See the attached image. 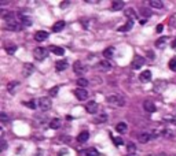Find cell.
I'll list each match as a JSON object with an SVG mask.
<instances>
[{
    "instance_id": "1",
    "label": "cell",
    "mask_w": 176,
    "mask_h": 156,
    "mask_svg": "<svg viewBox=\"0 0 176 156\" xmlns=\"http://www.w3.org/2000/svg\"><path fill=\"white\" fill-rule=\"evenodd\" d=\"M106 101L109 104H111V106H114V107L125 106V99L121 96V95H111V96H107Z\"/></svg>"
},
{
    "instance_id": "2",
    "label": "cell",
    "mask_w": 176,
    "mask_h": 156,
    "mask_svg": "<svg viewBox=\"0 0 176 156\" xmlns=\"http://www.w3.org/2000/svg\"><path fill=\"white\" fill-rule=\"evenodd\" d=\"M48 56V49L43 48V47H37L33 49V58L36 60H44Z\"/></svg>"
},
{
    "instance_id": "3",
    "label": "cell",
    "mask_w": 176,
    "mask_h": 156,
    "mask_svg": "<svg viewBox=\"0 0 176 156\" xmlns=\"http://www.w3.org/2000/svg\"><path fill=\"white\" fill-rule=\"evenodd\" d=\"M37 103H39V107H40L41 111H48L50 108H51V106H52L50 97H40Z\"/></svg>"
},
{
    "instance_id": "4",
    "label": "cell",
    "mask_w": 176,
    "mask_h": 156,
    "mask_svg": "<svg viewBox=\"0 0 176 156\" xmlns=\"http://www.w3.org/2000/svg\"><path fill=\"white\" fill-rule=\"evenodd\" d=\"M87 69H88L87 66H85L83 62H80V60L74 62V65H73V70H74V73H76V74H79V75L84 74V73L87 71Z\"/></svg>"
},
{
    "instance_id": "5",
    "label": "cell",
    "mask_w": 176,
    "mask_h": 156,
    "mask_svg": "<svg viewBox=\"0 0 176 156\" xmlns=\"http://www.w3.org/2000/svg\"><path fill=\"white\" fill-rule=\"evenodd\" d=\"M74 96L77 97L80 101H84V100H87L88 99V92L85 91V89H83V88H77L74 91Z\"/></svg>"
},
{
    "instance_id": "6",
    "label": "cell",
    "mask_w": 176,
    "mask_h": 156,
    "mask_svg": "<svg viewBox=\"0 0 176 156\" xmlns=\"http://www.w3.org/2000/svg\"><path fill=\"white\" fill-rule=\"evenodd\" d=\"M33 71H34V66L32 65V63H25V65L22 66V75H24V77H29Z\"/></svg>"
},
{
    "instance_id": "7",
    "label": "cell",
    "mask_w": 176,
    "mask_h": 156,
    "mask_svg": "<svg viewBox=\"0 0 176 156\" xmlns=\"http://www.w3.org/2000/svg\"><path fill=\"white\" fill-rule=\"evenodd\" d=\"M143 63H145V58H143V56L136 55L135 58H133V62H132V69H133V70L140 69V67L143 66Z\"/></svg>"
},
{
    "instance_id": "8",
    "label": "cell",
    "mask_w": 176,
    "mask_h": 156,
    "mask_svg": "<svg viewBox=\"0 0 176 156\" xmlns=\"http://www.w3.org/2000/svg\"><path fill=\"white\" fill-rule=\"evenodd\" d=\"M85 111L88 114H97L98 112V103L97 101H88V104L85 106Z\"/></svg>"
},
{
    "instance_id": "9",
    "label": "cell",
    "mask_w": 176,
    "mask_h": 156,
    "mask_svg": "<svg viewBox=\"0 0 176 156\" xmlns=\"http://www.w3.org/2000/svg\"><path fill=\"white\" fill-rule=\"evenodd\" d=\"M98 67H99V70H102V71H110V70L113 69V65H111L109 60H102V62H99Z\"/></svg>"
},
{
    "instance_id": "10",
    "label": "cell",
    "mask_w": 176,
    "mask_h": 156,
    "mask_svg": "<svg viewBox=\"0 0 176 156\" xmlns=\"http://www.w3.org/2000/svg\"><path fill=\"white\" fill-rule=\"evenodd\" d=\"M47 39H48V33L44 32V30H39V32H36V34H34V40H36L37 43H41V41H44Z\"/></svg>"
},
{
    "instance_id": "11",
    "label": "cell",
    "mask_w": 176,
    "mask_h": 156,
    "mask_svg": "<svg viewBox=\"0 0 176 156\" xmlns=\"http://www.w3.org/2000/svg\"><path fill=\"white\" fill-rule=\"evenodd\" d=\"M143 108H145L147 112H154V111L157 110L156 104L153 103V101H150V100H146L145 103H143Z\"/></svg>"
},
{
    "instance_id": "12",
    "label": "cell",
    "mask_w": 176,
    "mask_h": 156,
    "mask_svg": "<svg viewBox=\"0 0 176 156\" xmlns=\"http://www.w3.org/2000/svg\"><path fill=\"white\" fill-rule=\"evenodd\" d=\"M63 29H65V21H58L54 23L52 26V32L54 33H59V32H62Z\"/></svg>"
},
{
    "instance_id": "13",
    "label": "cell",
    "mask_w": 176,
    "mask_h": 156,
    "mask_svg": "<svg viewBox=\"0 0 176 156\" xmlns=\"http://www.w3.org/2000/svg\"><path fill=\"white\" fill-rule=\"evenodd\" d=\"M139 79L142 82H149L150 79H151V71H150V70H145L143 73H140Z\"/></svg>"
},
{
    "instance_id": "14",
    "label": "cell",
    "mask_w": 176,
    "mask_h": 156,
    "mask_svg": "<svg viewBox=\"0 0 176 156\" xmlns=\"http://www.w3.org/2000/svg\"><path fill=\"white\" fill-rule=\"evenodd\" d=\"M48 51H51L52 53H55V55H58V56H62L63 53H65V49L62 48V47H58V45H51Z\"/></svg>"
},
{
    "instance_id": "15",
    "label": "cell",
    "mask_w": 176,
    "mask_h": 156,
    "mask_svg": "<svg viewBox=\"0 0 176 156\" xmlns=\"http://www.w3.org/2000/svg\"><path fill=\"white\" fill-rule=\"evenodd\" d=\"M69 66V63L66 62V60H59V62L55 63V69L56 71H63V70H66Z\"/></svg>"
},
{
    "instance_id": "16",
    "label": "cell",
    "mask_w": 176,
    "mask_h": 156,
    "mask_svg": "<svg viewBox=\"0 0 176 156\" xmlns=\"http://www.w3.org/2000/svg\"><path fill=\"white\" fill-rule=\"evenodd\" d=\"M88 138H89V133L88 132H81L77 136V142H80V144H84Z\"/></svg>"
},
{
    "instance_id": "17",
    "label": "cell",
    "mask_w": 176,
    "mask_h": 156,
    "mask_svg": "<svg viewBox=\"0 0 176 156\" xmlns=\"http://www.w3.org/2000/svg\"><path fill=\"white\" fill-rule=\"evenodd\" d=\"M124 8V2H121V0H116V2L111 3V10L114 11H120Z\"/></svg>"
},
{
    "instance_id": "18",
    "label": "cell",
    "mask_w": 176,
    "mask_h": 156,
    "mask_svg": "<svg viewBox=\"0 0 176 156\" xmlns=\"http://www.w3.org/2000/svg\"><path fill=\"white\" fill-rule=\"evenodd\" d=\"M149 4L151 6V7L157 8V10H161V8H164V3L160 2V0H150Z\"/></svg>"
},
{
    "instance_id": "19",
    "label": "cell",
    "mask_w": 176,
    "mask_h": 156,
    "mask_svg": "<svg viewBox=\"0 0 176 156\" xmlns=\"http://www.w3.org/2000/svg\"><path fill=\"white\" fill-rule=\"evenodd\" d=\"M127 123L125 122H120V123H117V125H116V130H117V132L118 133H121V134H124V133H125L127 132Z\"/></svg>"
},
{
    "instance_id": "20",
    "label": "cell",
    "mask_w": 176,
    "mask_h": 156,
    "mask_svg": "<svg viewBox=\"0 0 176 156\" xmlns=\"http://www.w3.org/2000/svg\"><path fill=\"white\" fill-rule=\"evenodd\" d=\"M113 55H114V48L113 47H107V48L103 51V56L106 59H111L113 58Z\"/></svg>"
},
{
    "instance_id": "21",
    "label": "cell",
    "mask_w": 176,
    "mask_h": 156,
    "mask_svg": "<svg viewBox=\"0 0 176 156\" xmlns=\"http://www.w3.org/2000/svg\"><path fill=\"white\" fill-rule=\"evenodd\" d=\"M132 26H133V21H128L124 26H120L118 27V32H128V30H131L132 29Z\"/></svg>"
},
{
    "instance_id": "22",
    "label": "cell",
    "mask_w": 176,
    "mask_h": 156,
    "mask_svg": "<svg viewBox=\"0 0 176 156\" xmlns=\"http://www.w3.org/2000/svg\"><path fill=\"white\" fill-rule=\"evenodd\" d=\"M59 127H61V119H58V118H55V119H52L50 122V129L56 130V129H59Z\"/></svg>"
},
{
    "instance_id": "23",
    "label": "cell",
    "mask_w": 176,
    "mask_h": 156,
    "mask_svg": "<svg viewBox=\"0 0 176 156\" xmlns=\"http://www.w3.org/2000/svg\"><path fill=\"white\" fill-rule=\"evenodd\" d=\"M125 17L128 18V21H133L136 18V12L132 8H128V10H125Z\"/></svg>"
},
{
    "instance_id": "24",
    "label": "cell",
    "mask_w": 176,
    "mask_h": 156,
    "mask_svg": "<svg viewBox=\"0 0 176 156\" xmlns=\"http://www.w3.org/2000/svg\"><path fill=\"white\" fill-rule=\"evenodd\" d=\"M20 22H21L22 26H30V25H32V19L29 17H26V15H22Z\"/></svg>"
},
{
    "instance_id": "25",
    "label": "cell",
    "mask_w": 176,
    "mask_h": 156,
    "mask_svg": "<svg viewBox=\"0 0 176 156\" xmlns=\"http://www.w3.org/2000/svg\"><path fill=\"white\" fill-rule=\"evenodd\" d=\"M165 45H166V37H161V39L157 40V43H156L157 48H164Z\"/></svg>"
},
{
    "instance_id": "26",
    "label": "cell",
    "mask_w": 176,
    "mask_h": 156,
    "mask_svg": "<svg viewBox=\"0 0 176 156\" xmlns=\"http://www.w3.org/2000/svg\"><path fill=\"white\" fill-rule=\"evenodd\" d=\"M150 138H151V137H150V134H147V133H142V134H139V141L142 142V144H146Z\"/></svg>"
},
{
    "instance_id": "27",
    "label": "cell",
    "mask_w": 176,
    "mask_h": 156,
    "mask_svg": "<svg viewBox=\"0 0 176 156\" xmlns=\"http://www.w3.org/2000/svg\"><path fill=\"white\" fill-rule=\"evenodd\" d=\"M84 156H99V152L95 148H88L87 151H85Z\"/></svg>"
},
{
    "instance_id": "28",
    "label": "cell",
    "mask_w": 176,
    "mask_h": 156,
    "mask_svg": "<svg viewBox=\"0 0 176 156\" xmlns=\"http://www.w3.org/2000/svg\"><path fill=\"white\" fill-rule=\"evenodd\" d=\"M76 84H77L80 88H83V89H84V88L88 85V79H85V78H79Z\"/></svg>"
},
{
    "instance_id": "29",
    "label": "cell",
    "mask_w": 176,
    "mask_h": 156,
    "mask_svg": "<svg viewBox=\"0 0 176 156\" xmlns=\"http://www.w3.org/2000/svg\"><path fill=\"white\" fill-rule=\"evenodd\" d=\"M127 149H128V152H129V154H132V152L136 151V145L133 144V142H128V144H127Z\"/></svg>"
},
{
    "instance_id": "30",
    "label": "cell",
    "mask_w": 176,
    "mask_h": 156,
    "mask_svg": "<svg viewBox=\"0 0 176 156\" xmlns=\"http://www.w3.org/2000/svg\"><path fill=\"white\" fill-rule=\"evenodd\" d=\"M169 69H171L172 71H176V58H172L169 60Z\"/></svg>"
},
{
    "instance_id": "31",
    "label": "cell",
    "mask_w": 176,
    "mask_h": 156,
    "mask_svg": "<svg viewBox=\"0 0 176 156\" xmlns=\"http://www.w3.org/2000/svg\"><path fill=\"white\" fill-rule=\"evenodd\" d=\"M113 142H114V144H116L117 146H120V145L124 144V140L121 138V137H114V138H113Z\"/></svg>"
},
{
    "instance_id": "32",
    "label": "cell",
    "mask_w": 176,
    "mask_h": 156,
    "mask_svg": "<svg viewBox=\"0 0 176 156\" xmlns=\"http://www.w3.org/2000/svg\"><path fill=\"white\" fill-rule=\"evenodd\" d=\"M25 106H28V107H29V108H32V110H34V108L37 107V106H36V101H34V100L26 101V103H25Z\"/></svg>"
},
{
    "instance_id": "33",
    "label": "cell",
    "mask_w": 176,
    "mask_h": 156,
    "mask_svg": "<svg viewBox=\"0 0 176 156\" xmlns=\"http://www.w3.org/2000/svg\"><path fill=\"white\" fill-rule=\"evenodd\" d=\"M106 119H107L106 114H101V115H99V118H97V119H95V122H105Z\"/></svg>"
},
{
    "instance_id": "34",
    "label": "cell",
    "mask_w": 176,
    "mask_h": 156,
    "mask_svg": "<svg viewBox=\"0 0 176 156\" xmlns=\"http://www.w3.org/2000/svg\"><path fill=\"white\" fill-rule=\"evenodd\" d=\"M17 85H18V82H17V81L10 82V84H8V86H7V89H8V91H10V92H12V91H14V88L17 86Z\"/></svg>"
},
{
    "instance_id": "35",
    "label": "cell",
    "mask_w": 176,
    "mask_h": 156,
    "mask_svg": "<svg viewBox=\"0 0 176 156\" xmlns=\"http://www.w3.org/2000/svg\"><path fill=\"white\" fill-rule=\"evenodd\" d=\"M15 49H17V47H15V45H11V47H7V48H6L7 53H10V55H12V53L15 52Z\"/></svg>"
},
{
    "instance_id": "36",
    "label": "cell",
    "mask_w": 176,
    "mask_h": 156,
    "mask_svg": "<svg viewBox=\"0 0 176 156\" xmlns=\"http://www.w3.org/2000/svg\"><path fill=\"white\" fill-rule=\"evenodd\" d=\"M58 91H59V88H58V86L52 88V89H51V91H50V95H51V96H56V93H58Z\"/></svg>"
},
{
    "instance_id": "37",
    "label": "cell",
    "mask_w": 176,
    "mask_h": 156,
    "mask_svg": "<svg viewBox=\"0 0 176 156\" xmlns=\"http://www.w3.org/2000/svg\"><path fill=\"white\" fill-rule=\"evenodd\" d=\"M0 119H2L3 122H7V120H8L7 114H6V112H2V114H0Z\"/></svg>"
},
{
    "instance_id": "38",
    "label": "cell",
    "mask_w": 176,
    "mask_h": 156,
    "mask_svg": "<svg viewBox=\"0 0 176 156\" xmlns=\"http://www.w3.org/2000/svg\"><path fill=\"white\" fill-rule=\"evenodd\" d=\"M162 136H165V137H172L174 134H172V132H169L168 129H165L164 132H162Z\"/></svg>"
},
{
    "instance_id": "39",
    "label": "cell",
    "mask_w": 176,
    "mask_h": 156,
    "mask_svg": "<svg viewBox=\"0 0 176 156\" xmlns=\"http://www.w3.org/2000/svg\"><path fill=\"white\" fill-rule=\"evenodd\" d=\"M6 148H7V144H6L4 140H2V151H4Z\"/></svg>"
},
{
    "instance_id": "40",
    "label": "cell",
    "mask_w": 176,
    "mask_h": 156,
    "mask_svg": "<svg viewBox=\"0 0 176 156\" xmlns=\"http://www.w3.org/2000/svg\"><path fill=\"white\" fill-rule=\"evenodd\" d=\"M162 29H164V25H158V26H157V32H158V33H161Z\"/></svg>"
},
{
    "instance_id": "41",
    "label": "cell",
    "mask_w": 176,
    "mask_h": 156,
    "mask_svg": "<svg viewBox=\"0 0 176 156\" xmlns=\"http://www.w3.org/2000/svg\"><path fill=\"white\" fill-rule=\"evenodd\" d=\"M66 6H69V2H63V3H61V8H66Z\"/></svg>"
},
{
    "instance_id": "42",
    "label": "cell",
    "mask_w": 176,
    "mask_h": 156,
    "mask_svg": "<svg viewBox=\"0 0 176 156\" xmlns=\"http://www.w3.org/2000/svg\"><path fill=\"white\" fill-rule=\"evenodd\" d=\"M172 48H174V49H176V40H174V41H172Z\"/></svg>"
},
{
    "instance_id": "43",
    "label": "cell",
    "mask_w": 176,
    "mask_h": 156,
    "mask_svg": "<svg viewBox=\"0 0 176 156\" xmlns=\"http://www.w3.org/2000/svg\"><path fill=\"white\" fill-rule=\"evenodd\" d=\"M139 22H140V25H145V23H146V22H147V19H140Z\"/></svg>"
},
{
    "instance_id": "44",
    "label": "cell",
    "mask_w": 176,
    "mask_h": 156,
    "mask_svg": "<svg viewBox=\"0 0 176 156\" xmlns=\"http://www.w3.org/2000/svg\"><path fill=\"white\" fill-rule=\"evenodd\" d=\"M147 156H153V155H147Z\"/></svg>"
}]
</instances>
